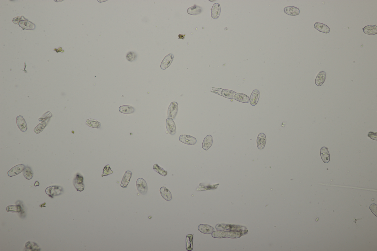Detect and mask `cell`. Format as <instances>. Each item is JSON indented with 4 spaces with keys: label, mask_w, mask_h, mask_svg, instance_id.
I'll return each mask as SVG.
<instances>
[{
    "label": "cell",
    "mask_w": 377,
    "mask_h": 251,
    "mask_svg": "<svg viewBox=\"0 0 377 251\" xmlns=\"http://www.w3.org/2000/svg\"><path fill=\"white\" fill-rule=\"evenodd\" d=\"M212 93L217 94L223 96L225 98L229 99H234L236 94L234 91L228 90H223L219 88H212Z\"/></svg>",
    "instance_id": "1"
},
{
    "label": "cell",
    "mask_w": 377,
    "mask_h": 251,
    "mask_svg": "<svg viewBox=\"0 0 377 251\" xmlns=\"http://www.w3.org/2000/svg\"><path fill=\"white\" fill-rule=\"evenodd\" d=\"M46 192L49 196L53 198L56 196L61 195L63 192V189L60 186H51L47 188Z\"/></svg>",
    "instance_id": "2"
},
{
    "label": "cell",
    "mask_w": 377,
    "mask_h": 251,
    "mask_svg": "<svg viewBox=\"0 0 377 251\" xmlns=\"http://www.w3.org/2000/svg\"><path fill=\"white\" fill-rule=\"evenodd\" d=\"M84 178L79 173L76 174V177L73 180V185L77 191L79 192L83 191L84 189L83 183Z\"/></svg>",
    "instance_id": "3"
},
{
    "label": "cell",
    "mask_w": 377,
    "mask_h": 251,
    "mask_svg": "<svg viewBox=\"0 0 377 251\" xmlns=\"http://www.w3.org/2000/svg\"><path fill=\"white\" fill-rule=\"evenodd\" d=\"M137 190L140 194L145 195L148 191V187L146 180L143 178H139L136 182Z\"/></svg>",
    "instance_id": "4"
},
{
    "label": "cell",
    "mask_w": 377,
    "mask_h": 251,
    "mask_svg": "<svg viewBox=\"0 0 377 251\" xmlns=\"http://www.w3.org/2000/svg\"><path fill=\"white\" fill-rule=\"evenodd\" d=\"M178 103L175 102L171 103L168 110V116L169 118L174 119L175 118L178 111Z\"/></svg>",
    "instance_id": "5"
},
{
    "label": "cell",
    "mask_w": 377,
    "mask_h": 251,
    "mask_svg": "<svg viewBox=\"0 0 377 251\" xmlns=\"http://www.w3.org/2000/svg\"><path fill=\"white\" fill-rule=\"evenodd\" d=\"M179 140L180 142L187 145H194L197 142V140L195 138L188 135H180Z\"/></svg>",
    "instance_id": "6"
},
{
    "label": "cell",
    "mask_w": 377,
    "mask_h": 251,
    "mask_svg": "<svg viewBox=\"0 0 377 251\" xmlns=\"http://www.w3.org/2000/svg\"><path fill=\"white\" fill-rule=\"evenodd\" d=\"M174 56L171 54H170L166 55L162 60L161 63L160 67L163 70H166L171 65L173 60Z\"/></svg>",
    "instance_id": "7"
},
{
    "label": "cell",
    "mask_w": 377,
    "mask_h": 251,
    "mask_svg": "<svg viewBox=\"0 0 377 251\" xmlns=\"http://www.w3.org/2000/svg\"><path fill=\"white\" fill-rule=\"evenodd\" d=\"M25 166L23 164H20L14 166L8 172V175L10 177H12L17 175L23 171Z\"/></svg>",
    "instance_id": "8"
},
{
    "label": "cell",
    "mask_w": 377,
    "mask_h": 251,
    "mask_svg": "<svg viewBox=\"0 0 377 251\" xmlns=\"http://www.w3.org/2000/svg\"><path fill=\"white\" fill-rule=\"evenodd\" d=\"M166 126L167 130L170 134L173 135L175 134L176 125L172 119L168 118L166 120Z\"/></svg>",
    "instance_id": "9"
},
{
    "label": "cell",
    "mask_w": 377,
    "mask_h": 251,
    "mask_svg": "<svg viewBox=\"0 0 377 251\" xmlns=\"http://www.w3.org/2000/svg\"><path fill=\"white\" fill-rule=\"evenodd\" d=\"M198 229L200 232L205 234H211L215 231L213 227L207 224H200L198 226Z\"/></svg>",
    "instance_id": "10"
},
{
    "label": "cell",
    "mask_w": 377,
    "mask_h": 251,
    "mask_svg": "<svg viewBox=\"0 0 377 251\" xmlns=\"http://www.w3.org/2000/svg\"><path fill=\"white\" fill-rule=\"evenodd\" d=\"M266 142V135L264 133H260L258 135L257 140V146L259 149L262 150L264 148Z\"/></svg>",
    "instance_id": "11"
},
{
    "label": "cell",
    "mask_w": 377,
    "mask_h": 251,
    "mask_svg": "<svg viewBox=\"0 0 377 251\" xmlns=\"http://www.w3.org/2000/svg\"><path fill=\"white\" fill-rule=\"evenodd\" d=\"M132 174V172L129 170H127L125 172L124 175L123 176L121 184V187L124 188H126L127 187V185H128L129 182L130 181Z\"/></svg>",
    "instance_id": "12"
},
{
    "label": "cell",
    "mask_w": 377,
    "mask_h": 251,
    "mask_svg": "<svg viewBox=\"0 0 377 251\" xmlns=\"http://www.w3.org/2000/svg\"><path fill=\"white\" fill-rule=\"evenodd\" d=\"M300 11V10L298 8L293 6L286 7L284 9L285 13L292 16H296L299 15Z\"/></svg>",
    "instance_id": "13"
},
{
    "label": "cell",
    "mask_w": 377,
    "mask_h": 251,
    "mask_svg": "<svg viewBox=\"0 0 377 251\" xmlns=\"http://www.w3.org/2000/svg\"><path fill=\"white\" fill-rule=\"evenodd\" d=\"M220 5L218 3L214 4L211 9V15L212 18L217 19L219 17L221 13Z\"/></svg>",
    "instance_id": "14"
},
{
    "label": "cell",
    "mask_w": 377,
    "mask_h": 251,
    "mask_svg": "<svg viewBox=\"0 0 377 251\" xmlns=\"http://www.w3.org/2000/svg\"><path fill=\"white\" fill-rule=\"evenodd\" d=\"M213 143V137L211 135H207L204 139L202 143V148L204 150L207 151L211 148Z\"/></svg>",
    "instance_id": "15"
},
{
    "label": "cell",
    "mask_w": 377,
    "mask_h": 251,
    "mask_svg": "<svg viewBox=\"0 0 377 251\" xmlns=\"http://www.w3.org/2000/svg\"><path fill=\"white\" fill-rule=\"evenodd\" d=\"M314 27V28L319 31L320 32L325 33V34H328L330 31V29L328 26L321 23L317 22L315 23Z\"/></svg>",
    "instance_id": "16"
},
{
    "label": "cell",
    "mask_w": 377,
    "mask_h": 251,
    "mask_svg": "<svg viewBox=\"0 0 377 251\" xmlns=\"http://www.w3.org/2000/svg\"><path fill=\"white\" fill-rule=\"evenodd\" d=\"M16 120L17 124L19 129L23 132H25L27 129V125L23 117L19 116L17 117Z\"/></svg>",
    "instance_id": "17"
},
{
    "label": "cell",
    "mask_w": 377,
    "mask_h": 251,
    "mask_svg": "<svg viewBox=\"0 0 377 251\" xmlns=\"http://www.w3.org/2000/svg\"><path fill=\"white\" fill-rule=\"evenodd\" d=\"M326 78V73L325 72L321 71L318 74L316 77L315 79V83L316 85L318 86H321L323 85V84L325 82Z\"/></svg>",
    "instance_id": "18"
},
{
    "label": "cell",
    "mask_w": 377,
    "mask_h": 251,
    "mask_svg": "<svg viewBox=\"0 0 377 251\" xmlns=\"http://www.w3.org/2000/svg\"><path fill=\"white\" fill-rule=\"evenodd\" d=\"M365 34L369 35H374L377 34V27L376 25H367L362 29Z\"/></svg>",
    "instance_id": "19"
},
{
    "label": "cell",
    "mask_w": 377,
    "mask_h": 251,
    "mask_svg": "<svg viewBox=\"0 0 377 251\" xmlns=\"http://www.w3.org/2000/svg\"><path fill=\"white\" fill-rule=\"evenodd\" d=\"M328 149V148L323 147L321 148V158L323 162L325 163H328L330 161V155Z\"/></svg>",
    "instance_id": "20"
},
{
    "label": "cell",
    "mask_w": 377,
    "mask_h": 251,
    "mask_svg": "<svg viewBox=\"0 0 377 251\" xmlns=\"http://www.w3.org/2000/svg\"><path fill=\"white\" fill-rule=\"evenodd\" d=\"M160 192L162 197L166 201H170L172 200V194L167 188L162 187L160 188Z\"/></svg>",
    "instance_id": "21"
},
{
    "label": "cell",
    "mask_w": 377,
    "mask_h": 251,
    "mask_svg": "<svg viewBox=\"0 0 377 251\" xmlns=\"http://www.w3.org/2000/svg\"><path fill=\"white\" fill-rule=\"evenodd\" d=\"M260 96V92L258 90H253L250 98V103L253 106L256 105L258 103Z\"/></svg>",
    "instance_id": "22"
},
{
    "label": "cell",
    "mask_w": 377,
    "mask_h": 251,
    "mask_svg": "<svg viewBox=\"0 0 377 251\" xmlns=\"http://www.w3.org/2000/svg\"><path fill=\"white\" fill-rule=\"evenodd\" d=\"M234 99L237 101L245 103H248L250 101V98L248 96L240 93H236Z\"/></svg>",
    "instance_id": "23"
},
{
    "label": "cell",
    "mask_w": 377,
    "mask_h": 251,
    "mask_svg": "<svg viewBox=\"0 0 377 251\" xmlns=\"http://www.w3.org/2000/svg\"><path fill=\"white\" fill-rule=\"evenodd\" d=\"M193 235L188 234L186 236V249L188 251H191L193 249Z\"/></svg>",
    "instance_id": "24"
},
{
    "label": "cell",
    "mask_w": 377,
    "mask_h": 251,
    "mask_svg": "<svg viewBox=\"0 0 377 251\" xmlns=\"http://www.w3.org/2000/svg\"><path fill=\"white\" fill-rule=\"evenodd\" d=\"M202 9L198 6L194 5L193 6L190 7L188 9V14L192 15H199L202 12Z\"/></svg>",
    "instance_id": "25"
},
{
    "label": "cell",
    "mask_w": 377,
    "mask_h": 251,
    "mask_svg": "<svg viewBox=\"0 0 377 251\" xmlns=\"http://www.w3.org/2000/svg\"><path fill=\"white\" fill-rule=\"evenodd\" d=\"M119 110L121 113L124 114H131L135 112V108L129 105H123L119 107Z\"/></svg>",
    "instance_id": "26"
},
{
    "label": "cell",
    "mask_w": 377,
    "mask_h": 251,
    "mask_svg": "<svg viewBox=\"0 0 377 251\" xmlns=\"http://www.w3.org/2000/svg\"><path fill=\"white\" fill-rule=\"evenodd\" d=\"M86 125L92 128L99 129L101 126V123L95 120L87 119L86 121Z\"/></svg>",
    "instance_id": "27"
},
{
    "label": "cell",
    "mask_w": 377,
    "mask_h": 251,
    "mask_svg": "<svg viewBox=\"0 0 377 251\" xmlns=\"http://www.w3.org/2000/svg\"><path fill=\"white\" fill-rule=\"evenodd\" d=\"M25 248L27 250L40 251V249L36 243L31 242H27L25 245Z\"/></svg>",
    "instance_id": "28"
},
{
    "label": "cell",
    "mask_w": 377,
    "mask_h": 251,
    "mask_svg": "<svg viewBox=\"0 0 377 251\" xmlns=\"http://www.w3.org/2000/svg\"><path fill=\"white\" fill-rule=\"evenodd\" d=\"M219 184H215V185H208L207 186H205L202 185L200 184L199 187H198L196 191H207L211 189H217L218 186H219Z\"/></svg>",
    "instance_id": "29"
},
{
    "label": "cell",
    "mask_w": 377,
    "mask_h": 251,
    "mask_svg": "<svg viewBox=\"0 0 377 251\" xmlns=\"http://www.w3.org/2000/svg\"><path fill=\"white\" fill-rule=\"evenodd\" d=\"M23 174L27 179L30 180L33 177V172L30 167L27 166L23 171Z\"/></svg>",
    "instance_id": "30"
},
{
    "label": "cell",
    "mask_w": 377,
    "mask_h": 251,
    "mask_svg": "<svg viewBox=\"0 0 377 251\" xmlns=\"http://www.w3.org/2000/svg\"><path fill=\"white\" fill-rule=\"evenodd\" d=\"M153 169L155 171L163 176H166L167 174V172L165 170L163 169L160 167L157 164H155L153 166Z\"/></svg>",
    "instance_id": "31"
},
{
    "label": "cell",
    "mask_w": 377,
    "mask_h": 251,
    "mask_svg": "<svg viewBox=\"0 0 377 251\" xmlns=\"http://www.w3.org/2000/svg\"><path fill=\"white\" fill-rule=\"evenodd\" d=\"M21 207L19 205H9L7 207V211L12 212L20 213L21 211Z\"/></svg>",
    "instance_id": "32"
},
{
    "label": "cell",
    "mask_w": 377,
    "mask_h": 251,
    "mask_svg": "<svg viewBox=\"0 0 377 251\" xmlns=\"http://www.w3.org/2000/svg\"><path fill=\"white\" fill-rule=\"evenodd\" d=\"M23 28L25 29H29L31 30L32 29L33 27H34V25H33V24L29 21H21L19 24Z\"/></svg>",
    "instance_id": "33"
},
{
    "label": "cell",
    "mask_w": 377,
    "mask_h": 251,
    "mask_svg": "<svg viewBox=\"0 0 377 251\" xmlns=\"http://www.w3.org/2000/svg\"><path fill=\"white\" fill-rule=\"evenodd\" d=\"M113 171L111 170V168L110 167L109 165L108 164L104 167L103 173L102 174L101 176L103 177V176H107L109 174H113Z\"/></svg>",
    "instance_id": "34"
},
{
    "label": "cell",
    "mask_w": 377,
    "mask_h": 251,
    "mask_svg": "<svg viewBox=\"0 0 377 251\" xmlns=\"http://www.w3.org/2000/svg\"><path fill=\"white\" fill-rule=\"evenodd\" d=\"M137 58V55L135 53L133 52H130L127 54L126 58L127 60L130 62H132L135 60Z\"/></svg>",
    "instance_id": "35"
},
{
    "label": "cell",
    "mask_w": 377,
    "mask_h": 251,
    "mask_svg": "<svg viewBox=\"0 0 377 251\" xmlns=\"http://www.w3.org/2000/svg\"><path fill=\"white\" fill-rule=\"evenodd\" d=\"M46 125V123L44 122L40 123L35 127L34 130V132L37 134L40 133L44 129Z\"/></svg>",
    "instance_id": "36"
},
{
    "label": "cell",
    "mask_w": 377,
    "mask_h": 251,
    "mask_svg": "<svg viewBox=\"0 0 377 251\" xmlns=\"http://www.w3.org/2000/svg\"><path fill=\"white\" fill-rule=\"evenodd\" d=\"M370 209L373 214L377 216V205L375 204H372L370 205Z\"/></svg>",
    "instance_id": "37"
},
{
    "label": "cell",
    "mask_w": 377,
    "mask_h": 251,
    "mask_svg": "<svg viewBox=\"0 0 377 251\" xmlns=\"http://www.w3.org/2000/svg\"><path fill=\"white\" fill-rule=\"evenodd\" d=\"M377 133L370 132L368 133V137L373 140H377Z\"/></svg>",
    "instance_id": "38"
},
{
    "label": "cell",
    "mask_w": 377,
    "mask_h": 251,
    "mask_svg": "<svg viewBox=\"0 0 377 251\" xmlns=\"http://www.w3.org/2000/svg\"><path fill=\"white\" fill-rule=\"evenodd\" d=\"M364 218V217H363L362 218H359L358 219H357L355 218L354 217V218H353V219H352V220H353V222H354L355 223V224H356L357 225V227H358V225H357V221L358 220H361V219H362L363 218Z\"/></svg>",
    "instance_id": "39"
},
{
    "label": "cell",
    "mask_w": 377,
    "mask_h": 251,
    "mask_svg": "<svg viewBox=\"0 0 377 251\" xmlns=\"http://www.w3.org/2000/svg\"><path fill=\"white\" fill-rule=\"evenodd\" d=\"M185 34L182 35L180 34L178 35V37H179V39H182V40H184V37H185Z\"/></svg>",
    "instance_id": "40"
},
{
    "label": "cell",
    "mask_w": 377,
    "mask_h": 251,
    "mask_svg": "<svg viewBox=\"0 0 377 251\" xmlns=\"http://www.w3.org/2000/svg\"><path fill=\"white\" fill-rule=\"evenodd\" d=\"M39 185H40V183H39V182L38 181L35 182L34 184V186H39Z\"/></svg>",
    "instance_id": "41"
},
{
    "label": "cell",
    "mask_w": 377,
    "mask_h": 251,
    "mask_svg": "<svg viewBox=\"0 0 377 251\" xmlns=\"http://www.w3.org/2000/svg\"><path fill=\"white\" fill-rule=\"evenodd\" d=\"M19 17H16V18L15 19V23H16V22H19Z\"/></svg>",
    "instance_id": "42"
}]
</instances>
